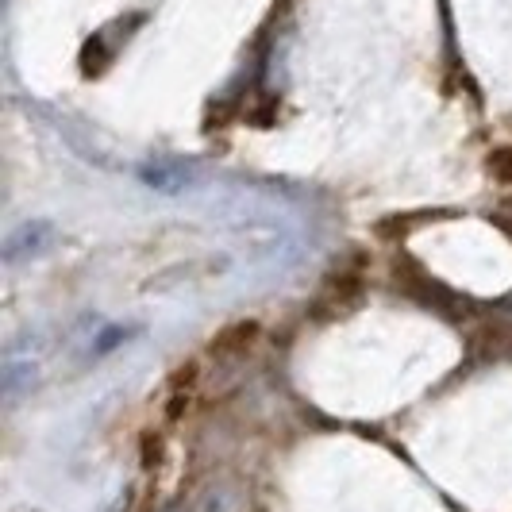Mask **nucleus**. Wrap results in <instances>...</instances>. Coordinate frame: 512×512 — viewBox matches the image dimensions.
<instances>
[{
	"label": "nucleus",
	"mask_w": 512,
	"mask_h": 512,
	"mask_svg": "<svg viewBox=\"0 0 512 512\" xmlns=\"http://www.w3.org/2000/svg\"><path fill=\"white\" fill-rule=\"evenodd\" d=\"M54 239H58V228L51 220H27L12 235H4L0 258H4V266H24L31 258L47 255L54 247Z\"/></svg>",
	"instance_id": "obj_1"
},
{
	"label": "nucleus",
	"mask_w": 512,
	"mask_h": 512,
	"mask_svg": "<svg viewBox=\"0 0 512 512\" xmlns=\"http://www.w3.org/2000/svg\"><path fill=\"white\" fill-rule=\"evenodd\" d=\"M228 270V258H208V262H174V266H162L158 274H151L143 282V293H174L185 282H197V278H208V274H224Z\"/></svg>",
	"instance_id": "obj_2"
},
{
	"label": "nucleus",
	"mask_w": 512,
	"mask_h": 512,
	"mask_svg": "<svg viewBox=\"0 0 512 512\" xmlns=\"http://www.w3.org/2000/svg\"><path fill=\"white\" fill-rule=\"evenodd\" d=\"M258 335H262V324H258V320H235V324H228L220 335H212L208 355H216V359H235V355H243L247 347H255Z\"/></svg>",
	"instance_id": "obj_3"
},
{
	"label": "nucleus",
	"mask_w": 512,
	"mask_h": 512,
	"mask_svg": "<svg viewBox=\"0 0 512 512\" xmlns=\"http://www.w3.org/2000/svg\"><path fill=\"white\" fill-rule=\"evenodd\" d=\"M139 335H143V324H104V328H93V339H89V347H85V359L101 362L104 355L120 351L124 343L139 339Z\"/></svg>",
	"instance_id": "obj_4"
},
{
	"label": "nucleus",
	"mask_w": 512,
	"mask_h": 512,
	"mask_svg": "<svg viewBox=\"0 0 512 512\" xmlns=\"http://www.w3.org/2000/svg\"><path fill=\"white\" fill-rule=\"evenodd\" d=\"M193 393H197V362L181 366L178 374H174V382H170V397H166V420H178L181 412L189 409Z\"/></svg>",
	"instance_id": "obj_5"
},
{
	"label": "nucleus",
	"mask_w": 512,
	"mask_h": 512,
	"mask_svg": "<svg viewBox=\"0 0 512 512\" xmlns=\"http://www.w3.org/2000/svg\"><path fill=\"white\" fill-rule=\"evenodd\" d=\"M39 378V366L31 359H4V397L16 401L20 393H27Z\"/></svg>",
	"instance_id": "obj_6"
},
{
	"label": "nucleus",
	"mask_w": 512,
	"mask_h": 512,
	"mask_svg": "<svg viewBox=\"0 0 512 512\" xmlns=\"http://www.w3.org/2000/svg\"><path fill=\"white\" fill-rule=\"evenodd\" d=\"M139 178L147 181V185H154V189H162V193H178V189L189 185L185 174H174V170H154V166H143V170H139Z\"/></svg>",
	"instance_id": "obj_7"
},
{
	"label": "nucleus",
	"mask_w": 512,
	"mask_h": 512,
	"mask_svg": "<svg viewBox=\"0 0 512 512\" xmlns=\"http://www.w3.org/2000/svg\"><path fill=\"white\" fill-rule=\"evenodd\" d=\"M486 166H489V174H493L497 181L512 185V147H497V151H489Z\"/></svg>",
	"instance_id": "obj_8"
},
{
	"label": "nucleus",
	"mask_w": 512,
	"mask_h": 512,
	"mask_svg": "<svg viewBox=\"0 0 512 512\" xmlns=\"http://www.w3.org/2000/svg\"><path fill=\"white\" fill-rule=\"evenodd\" d=\"M158 462H162V436L143 432V470L151 474V470H158Z\"/></svg>",
	"instance_id": "obj_9"
},
{
	"label": "nucleus",
	"mask_w": 512,
	"mask_h": 512,
	"mask_svg": "<svg viewBox=\"0 0 512 512\" xmlns=\"http://www.w3.org/2000/svg\"><path fill=\"white\" fill-rule=\"evenodd\" d=\"M20 512H39V509H20Z\"/></svg>",
	"instance_id": "obj_10"
},
{
	"label": "nucleus",
	"mask_w": 512,
	"mask_h": 512,
	"mask_svg": "<svg viewBox=\"0 0 512 512\" xmlns=\"http://www.w3.org/2000/svg\"><path fill=\"white\" fill-rule=\"evenodd\" d=\"M509 205H512V201H509Z\"/></svg>",
	"instance_id": "obj_11"
}]
</instances>
